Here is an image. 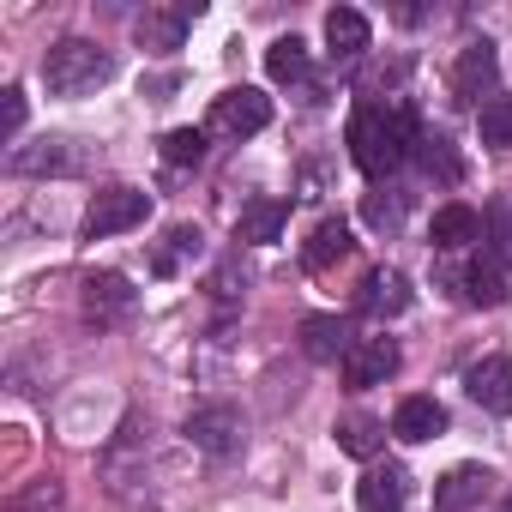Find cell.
Segmentation results:
<instances>
[{"label":"cell","mask_w":512,"mask_h":512,"mask_svg":"<svg viewBox=\"0 0 512 512\" xmlns=\"http://www.w3.org/2000/svg\"><path fill=\"white\" fill-rule=\"evenodd\" d=\"M416 139H422V127H416V115L404 109V103H362L356 115H350V157H356V169L362 175H374V181H386L410 151H416Z\"/></svg>","instance_id":"cell-1"},{"label":"cell","mask_w":512,"mask_h":512,"mask_svg":"<svg viewBox=\"0 0 512 512\" xmlns=\"http://www.w3.org/2000/svg\"><path fill=\"white\" fill-rule=\"evenodd\" d=\"M109 73H115L109 49H97V43H85V37H61V43L49 49V61H43V85H49L55 97H85V91L109 85Z\"/></svg>","instance_id":"cell-2"},{"label":"cell","mask_w":512,"mask_h":512,"mask_svg":"<svg viewBox=\"0 0 512 512\" xmlns=\"http://www.w3.org/2000/svg\"><path fill=\"white\" fill-rule=\"evenodd\" d=\"M266 121H272V97L253 91V85H235V91H223V97L211 103L205 133H217V139H253Z\"/></svg>","instance_id":"cell-3"},{"label":"cell","mask_w":512,"mask_h":512,"mask_svg":"<svg viewBox=\"0 0 512 512\" xmlns=\"http://www.w3.org/2000/svg\"><path fill=\"white\" fill-rule=\"evenodd\" d=\"M145 211H151V199H145L139 187H103V193L91 199V211H85V235H91V241L127 235V229L145 223Z\"/></svg>","instance_id":"cell-4"},{"label":"cell","mask_w":512,"mask_h":512,"mask_svg":"<svg viewBox=\"0 0 512 512\" xmlns=\"http://www.w3.org/2000/svg\"><path fill=\"white\" fill-rule=\"evenodd\" d=\"M133 308H139V290H133L121 272L85 278V320H91V326H127Z\"/></svg>","instance_id":"cell-5"},{"label":"cell","mask_w":512,"mask_h":512,"mask_svg":"<svg viewBox=\"0 0 512 512\" xmlns=\"http://www.w3.org/2000/svg\"><path fill=\"white\" fill-rule=\"evenodd\" d=\"M241 416L229 410V404H199L193 416H187V440L199 446V452H211V458H229V452H241Z\"/></svg>","instance_id":"cell-6"},{"label":"cell","mask_w":512,"mask_h":512,"mask_svg":"<svg viewBox=\"0 0 512 512\" xmlns=\"http://www.w3.org/2000/svg\"><path fill=\"white\" fill-rule=\"evenodd\" d=\"M488 494H494V470H488V464H452V470L434 482V506H440V512H476Z\"/></svg>","instance_id":"cell-7"},{"label":"cell","mask_w":512,"mask_h":512,"mask_svg":"<svg viewBox=\"0 0 512 512\" xmlns=\"http://www.w3.org/2000/svg\"><path fill=\"white\" fill-rule=\"evenodd\" d=\"M398 344L392 338H356L350 344V356H344V380L362 392V386H386L392 374H398Z\"/></svg>","instance_id":"cell-8"},{"label":"cell","mask_w":512,"mask_h":512,"mask_svg":"<svg viewBox=\"0 0 512 512\" xmlns=\"http://www.w3.org/2000/svg\"><path fill=\"white\" fill-rule=\"evenodd\" d=\"M356 500H362V512H404V500H410V470L404 464H368L362 470V482H356Z\"/></svg>","instance_id":"cell-9"},{"label":"cell","mask_w":512,"mask_h":512,"mask_svg":"<svg viewBox=\"0 0 512 512\" xmlns=\"http://www.w3.org/2000/svg\"><path fill=\"white\" fill-rule=\"evenodd\" d=\"M464 296H470L476 308H500V302H512V260H506V253H494V247L476 253L470 272H464Z\"/></svg>","instance_id":"cell-10"},{"label":"cell","mask_w":512,"mask_h":512,"mask_svg":"<svg viewBox=\"0 0 512 512\" xmlns=\"http://www.w3.org/2000/svg\"><path fill=\"white\" fill-rule=\"evenodd\" d=\"M199 19V7H145L139 13V49H151V55H175L181 43H187V25Z\"/></svg>","instance_id":"cell-11"},{"label":"cell","mask_w":512,"mask_h":512,"mask_svg":"<svg viewBox=\"0 0 512 512\" xmlns=\"http://www.w3.org/2000/svg\"><path fill=\"white\" fill-rule=\"evenodd\" d=\"M500 79V61H494V43H464L458 49V67H452V97L458 103H482Z\"/></svg>","instance_id":"cell-12"},{"label":"cell","mask_w":512,"mask_h":512,"mask_svg":"<svg viewBox=\"0 0 512 512\" xmlns=\"http://www.w3.org/2000/svg\"><path fill=\"white\" fill-rule=\"evenodd\" d=\"M464 392L488 410V416H512V362L506 356H482L464 374Z\"/></svg>","instance_id":"cell-13"},{"label":"cell","mask_w":512,"mask_h":512,"mask_svg":"<svg viewBox=\"0 0 512 512\" xmlns=\"http://www.w3.org/2000/svg\"><path fill=\"white\" fill-rule=\"evenodd\" d=\"M356 308H362L368 320H392V314H404V308H410V284H404V272H392V266L368 272L362 290H356Z\"/></svg>","instance_id":"cell-14"},{"label":"cell","mask_w":512,"mask_h":512,"mask_svg":"<svg viewBox=\"0 0 512 512\" xmlns=\"http://www.w3.org/2000/svg\"><path fill=\"white\" fill-rule=\"evenodd\" d=\"M7 169L13 175H67V169H79V157H73V139H43V145H19L7 157Z\"/></svg>","instance_id":"cell-15"},{"label":"cell","mask_w":512,"mask_h":512,"mask_svg":"<svg viewBox=\"0 0 512 512\" xmlns=\"http://www.w3.org/2000/svg\"><path fill=\"white\" fill-rule=\"evenodd\" d=\"M350 332H344V320H332V314H308L302 320V356L308 362H344L350 356Z\"/></svg>","instance_id":"cell-16"},{"label":"cell","mask_w":512,"mask_h":512,"mask_svg":"<svg viewBox=\"0 0 512 512\" xmlns=\"http://www.w3.org/2000/svg\"><path fill=\"white\" fill-rule=\"evenodd\" d=\"M350 247H356V241H350V223H338V217H332V223H320V229L308 235L302 266H308V272H332V266H344V260H350Z\"/></svg>","instance_id":"cell-17"},{"label":"cell","mask_w":512,"mask_h":512,"mask_svg":"<svg viewBox=\"0 0 512 512\" xmlns=\"http://www.w3.org/2000/svg\"><path fill=\"white\" fill-rule=\"evenodd\" d=\"M326 49H332V61L368 55V19H362L356 7H332V13H326Z\"/></svg>","instance_id":"cell-18"},{"label":"cell","mask_w":512,"mask_h":512,"mask_svg":"<svg viewBox=\"0 0 512 512\" xmlns=\"http://www.w3.org/2000/svg\"><path fill=\"white\" fill-rule=\"evenodd\" d=\"M440 428H446V410H440L434 398H404V404H398V416H392V434H398V440H410V446L434 440Z\"/></svg>","instance_id":"cell-19"},{"label":"cell","mask_w":512,"mask_h":512,"mask_svg":"<svg viewBox=\"0 0 512 512\" xmlns=\"http://www.w3.org/2000/svg\"><path fill=\"white\" fill-rule=\"evenodd\" d=\"M434 247H446V253H458V247H470V241H482V217L470 211V205H440L434 211Z\"/></svg>","instance_id":"cell-20"},{"label":"cell","mask_w":512,"mask_h":512,"mask_svg":"<svg viewBox=\"0 0 512 512\" xmlns=\"http://www.w3.org/2000/svg\"><path fill=\"white\" fill-rule=\"evenodd\" d=\"M284 217H290L284 199H253V205H241L235 235H241V241H278V235H284Z\"/></svg>","instance_id":"cell-21"},{"label":"cell","mask_w":512,"mask_h":512,"mask_svg":"<svg viewBox=\"0 0 512 512\" xmlns=\"http://www.w3.org/2000/svg\"><path fill=\"white\" fill-rule=\"evenodd\" d=\"M338 446H344L350 458H368V464H374V458H380V446H386V422L356 410V416H344V422H338Z\"/></svg>","instance_id":"cell-22"},{"label":"cell","mask_w":512,"mask_h":512,"mask_svg":"<svg viewBox=\"0 0 512 512\" xmlns=\"http://www.w3.org/2000/svg\"><path fill=\"white\" fill-rule=\"evenodd\" d=\"M266 73H272L278 85H302V79H308V43H302V37H278V43L266 49Z\"/></svg>","instance_id":"cell-23"},{"label":"cell","mask_w":512,"mask_h":512,"mask_svg":"<svg viewBox=\"0 0 512 512\" xmlns=\"http://www.w3.org/2000/svg\"><path fill=\"white\" fill-rule=\"evenodd\" d=\"M7 512H67V488H61L55 476H37V482H25V488L7 500Z\"/></svg>","instance_id":"cell-24"},{"label":"cell","mask_w":512,"mask_h":512,"mask_svg":"<svg viewBox=\"0 0 512 512\" xmlns=\"http://www.w3.org/2000/svg\"><path fill=\"white\" fill-rule=\"evenodd\" d=\"M476 121H482V145H494V151H512V97H488Z\"/></svg>","instance_id":"cell-25"},{"label":"cell","mask_w":512,"mask_h":512,"mask_svg":"<svg viewBox=\"0 0 512 512\" xmlns=\"http://www.w3.org/2000/svg\"><path fill=\"white\" fill-rule=\"evenodd\" d=\"M416 157H422V169H428V175H440V181H458L452 139H440V133H422V139H416Z\"/></svg>","instance_id":"cell-26"},{"label":"cell","mask_w":512,"mask_h":512,"mask_svg":"<svg viewBox=\"0 0 512 512\" xmlns=\"http://www.w3.org/2000/svg\"><path fill=\"white\" fill-rule=\"evenodd\" d=\"M205 157V133L199 127H175L169 139H163V163L169 169H187V163H199Z\"/></svg>","instance_id":"cell-27"},{"label":"cell","mask_w":512,"mask_h":512,"mask_svg":"<svg viewBox=\"0 0 512 512\" xmlns=\"http://www.w3.org/2000/svg\"><path fill=\"white\" fill-rule=\"evenodd\" d=\"M19 127H25V91H7V115H0V133L19 139Z\"/></svg>","instance_id":"cell-28"},{"label":"cell","mask_w":512,"mask_h":512,"mask_svg":"<svg viewBox=\"0 0 512 512\" xmlns=\"http://www.w3.org/2000/svg\"><path fill=\"white\" fill-rule=\"evenodd\" d=\"M368 223L392 229V223H398V199H380V193H368Z\"/></svg>","instance_id":"cell-29"},{"label":"cell","mask_w":512,"mask_h":512,"mask_svg":"<svg viewBox=\"0 0 512 512\" xmlns=\"http://www.w3.org/2000/svg\"><path fill=\"white\" fill-rule=\"evenodd\" d=\"M494 512H512V494H506V500H500V506H494Z\"/></svg>","instance_id":"cell-30"}]
</instances>
